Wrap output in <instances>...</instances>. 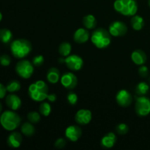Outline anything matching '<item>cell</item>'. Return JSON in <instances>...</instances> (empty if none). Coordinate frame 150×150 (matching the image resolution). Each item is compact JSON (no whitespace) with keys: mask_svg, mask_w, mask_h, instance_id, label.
Listing matches in <instances>:
<instances>
[{"mask_svg":"<svg viewBox=\"0 0 150 150\" xmlns=\"http://www.w3.org/2000/svg\"><path fill=\"white\" fill-rule=\"evenodd\" d=\"M117 142V136L114 133H108L101 139V146L105 149H111Z\"/></svg>","mask_w":150,"mask_h":150,"instance_id":"cell-17","label":"cell"},{"mask_svg":"<svg viewBox=\"0 0 150 150\" xmlns=\"http://www.w3.org/2000/svg\"><path fill=\"white\" fill-rule=\"evenodd\" d=\"M130 23H131L132 27L134 30L139 31L143 29V27L144 26V20L142 16L134 15L132 17Z\"/></svg>","mask_w":150,"mask_h":150,"instance_id":"cell-21","label":"cell"},{"mask_svg":"<svg viewBox=\"0 0 150 150\" xmlns=\"http://www.w3.org/2000/svg\"><path fill=\"white\" fill-rule=\"evenodd\" d=\"M114 10L125 16H133L138 11L136 0H116L114 3Z\"/></svg>","mask_w":150,"mask_h":150,"instance_id":"cell-5","label":"cell"},{"mask_svg":"<svg viewBox=\"0 0 150 150\" xmlns=\"http://www.w3.org/2000/svg\"><path fill=\"white\" fill-rule=\"evenodd\" d=\"M7 92V88L2 83H0V99H2L5 97Z\"/></svg>","mask_w":150,"mask_h":150,"instance_id":"cell-35","label":"cell"},{"mask_svg":"<svg viewBox=\"0 0 150 150\" xmlns=\"http://www.w3.org/2000/svg\"><path fill=\"white\" fill-rule=\"evenodd\" d=\"M22 136L18 132H13L8 136L7 143L12 148H18L22 143Z\"/></svg>","mask_w":150,"mask_h":150,"instance_id":"cell-16","label":"cell"},{"mask_svg":"<svg viewBox=\"0 0 150 150\" xmlns=\"http://www.w3.org/2000/svg\"><path fill=\"white\" fill-rule=\"evenodd\" d=\"M16 71L21 78L28 79L31 78L34 73V64L29 60L23 59L16 64Z\"/></svg>","mask_w":150,"mask_h":150,"instance_id":"cell-6","label":"cell"},{"mask_svg":"<svg viewBox=\"0 0 150 150\" xmlns=\"http://www.w3.org/2000/svg\"><path fill=\"white\" fill-rule=\"evenodd\" d=\"M13 39V34L10 30L7 29H0V41L4 44L11 42Z\"/></svg>","mask_w":150,"mask_h":150,"instance_id":"cell-23","label":"cell"},{"mask_svg":"<svg viewBox=\"0 0 150 150\" xmlns=\"http://www.w3.org/2000/svg\"><path fill=\"white\" fill-rule=\"evenodd\" d=\"M135 110L139 117H146L150 114V99L144 96L136 98Z\"/></svg>","mask_w":150,"mask_h":150,"instance_id":"cell-7","label":"cell"},{"mask_svg":"<svg viewBox=\"0 0 150 150\" xmlns=\"http://www.w3.org/2000/svg\"><path fill=\"white\" fill-rule=\"evenodd\" d=\"M21 131L23 133L24 136H32L35 134V128L32 123L30 122H24L21 127Z\"/></svg>","mask_w":150,"mask_h":150,"instance_id":"cell-22","label":"cell"},{"mask_svg":"<svg viewBox=\"0 0 150 150\" xmlns=\"http://www.w3.org/2000/svg\"><path fill=\"white\" fill-rule=\"evenodd\" d=\"M149 90V86L147 83L144 81L140 82L137 84L136 87V93L139 96H144Z\"/></svg>","mask_w":150,"mask_h":150,"instance_id":"cell-25","label":"cell"},{"mask_svg":"<svg viewBox=\"0 0 150 150\" xmlns=\"http://www.w3.org/2000/svg\"><path fill=\"white\" fill-rule=\"evenodd\" d=\"M131 59L137 65H143L146 62L147 57L144 51L142 50H135L131 54Z\"/></svg>","mask_w":150,"mask_h":150,"instance_id":"cell-18","label":"cell"},{"mask_svg":"<svg viewBox=\"0 0 150 150\" xmlns=\"http://www.w3.org/2000/svg\"><path fill=\"white\" fill-rule=\"evenodd\" d=\"M45 59H44L43 56L42 55H38L32 59V64L35 66V67H40L43 64Z\"/></svg>","mask_w":150,"mask_h":150,"instance_id":"cell-31","label":"cell"},{"mask_svg":"<svg viewBox=\"0 0 150 150\" xmlns=\"http://www.w3.org/2000/svg\"><path fill=\"white\" fill-rule=\"evenodd\" d=\"M91 41L95 47L100 49H103L109 46L111 44V34L103 28H98L92 34Z\"/></svg>","mask_w":150,"mask_h":150,"instance_id":"cell-4","label":"cell"},{"mask_svg":"<svg viewBox=\"0 0 150 150\" xmlns=\"http://www.w3.org/2000/svg\"><path fill=\"white\" fill-rule=\"evenodd\" d=\"M61 83L64 88L69 90L75 89L78 84V79L73 73H65L62 76Z\"/></svg>","mask_w":150,"mask_h":150,"instance_id":"cell-11","label":"cell"},{"mask_svg":"<svg viewBox=\"0 0 150 150\" xmlns=\"http://www.w3.org/2000/svg\"><path fill=\"white\" fill-rule=\"evenodd\" d=\"M5 102L8 108L13 111H17L21 106V100L15 94H10L7 95L5 99Z\"/></svg>","mask_w":150,"mask_h":150,"instance_id":"cell-14","label":"cell"},{"mask_svg":"<svg viewBox=\"0 0 150 150\" xmlns=\"http://www.w3.org/2000/svg\"><path fill=\"white\" fill-rule=\"evenodd\" d=\"M54 146L57 149H62L64 146H66V141L65 139H63V138H59V139H57L56 141L55 144H54Z\"/></svg>","mask_w":150,"mask_h":150,"instance_id":"cell-33","label":"cell"},{"mask_svg":"<svg viewBox=\"0 0 150 150\" xmlns=\"http://www.w3.org/2000/svg\"><path fill=\"white\" fill-rule=\"evenodd\" d=\"M72 51L71 44L67 42H63L59 46V53L63 57H67L70 55Z\"/></svg>","mask_w":150,"mask_h":150,"instance_id":"cell-24","label":"cell"},{"mask_svg":"<svg viewBox=\"0 0 150 150\" xmlns=\"http://www.w3.org/2000/svg\"><path fill=\"white\" fill-rule=\"evenodd\" d=\"M139 74L142 78L147 77L148 74H149V70H148L147 67H146V66H142L139 69Z\"/></svg>","mask_w":150,"mask_h":150,"instance_id":"cell-34","label":"cell"},{"mask_svg":"<svg viewBox=\"0 0 150 150\" xmlns=\"http://www.w3.org/2000/svg\"><path fill=\"white\" fill-rule=\"evenodd\" d=\"M28 94L31 99L34 101L41 102L47 99L48 95V86L43 81H37L29 86Z\"/></svg>","mask_w":150,"mask_h":150,"instance_id":"cell-1","label":"cell"},{"mask_svg":"<svg viewBox=\"0 0 150 150\" xmlns=\"http://www.w3.org/2000/svg\"><path fill=\"white\" fill-rule=\"evenodd\" d=\"M64 63L70 70L73 71L80 70L83 67V59L79 55H69L64 59Z\"/></svg>","mask_w":150,"mask_h":150,"instance_id":"cell-8","label":"cell"},{"mask_svg":"<svg viewBox=\"0 0 150 150\" xmlns=\"http://www.w3.org/2000/svg\"><path fill=\"white\" fill-rule=\"evenodd\" d=\"M47 99L52 103L55 102V101L57 100V95H56L55 94H50V95L48 94V97H47Z\"/></svg>","mask_w":150,"mask_h":150,"instance_id":"cell-36","label":"cell"},{"mask_svg":"<svg viewBox=\"0 0 150 150\" xmlns=\"http://www.w3.org/2000/svg\"><path fill=\"white\" fill-rule=\"evenodd\" d=\"M27 119L29 122H30L32 124H37L41 120L40 114L37 111H31L27 114Z\"/></svg>","mask_w":150,"mask_h":150,"instance_id":"cell-28","label":"cell"},{"mask_svg":"<svg viewBox=\"0 0 150 150\" xmlns=\"http://www.w3.org/2000/svg\"><path fill=\"white\" fill-rule=\"evenodd\" d=\"M46 78L51 83H57L60 79L59 70L57 67H51L47 72Z\"/></svg>","mask_w":150,"mask_h":150,"instance_id":"cell-19","label":"cell"},{"mask_svg":"<svg viewBox=\"0 0 150 150\" xmlns=\"http://www.w3.org/2000/svg\"><path fill=\"white\" fill-rule=\"evenodd\" d=\"M67 100L69 104L75 105L78 102V95L75 92H70L67 95Z\"/></svg>","mask_w":150,"mask_h":150,"instance_id":"cell-30","label":"cell"},{"mask_svg":"<svg viewBox=\"0 0 150 150\" xmlns=\"http://www.w3.org/2000/svg\"><path fill=\"white\" fill-rule=\"evenodd\" d=\"M116 100L119 105L126 108L131 105L132 101H133V97L127 90L121 89L116 95Z\"/></svg>","mask_w":150,"mask_h":150,"instance_id":"cell-10","label":"cell"},{"mask_svg":"<svg viewBox=\"0 0 150 150\" xmlns=\"http://www.w3.org/2000/svg\"><path fill=\"white\" fill-rule=\"evenodd\" d=\"M32 46L31 42L26 39H17L13 40L10 45V51L13 57L23 59L31 53Z\"/></svg>","mask_w":150,"mask_h":150,"instance_id":"cell-2","label":"cell"},{"mask_svg":"<svg viewBox=\"0 0 150 150\" xmlns=\"http://www.w3.org/2000/svg\"><path fill=\"white\" fill-rule=\"evenodd\" d=\"M82 23L84 27L87 29H95L97 26V20L95 17L92 15H86L83 18Z\"/></svg>","mask_w":150,"mask_h":150,"instance_id":"cell-20","label":"cell"},{"mask_svg":"<svg viewBox=\"0 0 150 150\" xmlns=\"http://www.w3.org/2000/svg\"><path fill=\"white\" fill-rule=\"evenodd\" d=\"M148 4H149V6L150 7V0H149V1H148Z\"/></svg>","mask_w":150,"mask_h":150,"instance_id":"cell-39","label":"cell"},{"mask_svg":"<svg viewBox=\"0 0 150 150\" xmlns=\"http://www.w3.org/2000/svg\"><path fill=\"white\" fill-rule=\"evenodd\" d=\"M89 39V32L87 29L79 28L73 35V40L76 43L82 44L87 42Z\"/></svg>","mask_w":150,"mask_h":150,"instance_id":"cell-15","label":"cell"},{"mask_svg":"<svg viewBox=\"0 0 150 150\" xmlns=\"http://www.w3.org/2000/svg\"><path fill=\"white\" fill-rule=\"evenodd\" d=\"M82 135V130L79 126L70 125L65 130V137L71 142H77Z\"/></svg>","mask_w":150,"mask_h":150,"instance_id":"cell-13","label":"cell"},{"mask_svg":"<svg viewBox=\"0 0 150 150\" xmlns=\"http://www.w3.org/2000/svg\"><path fill=\"white\" fill-rule=\"evenodd\" d=\"M1 111H2V105H1V103H0V114H1Z\"/></svg>","mask_w":150,"mask_h":150,"instance_id":"cell-37","label":"cell"},{"mask_svg":"<svg viewBox=\"0 0 150 150\" xmlns=\"http://www.w3.org/2000/svg\"><path fill=\"white\" fill-rule=\"evenodd\" d=\"M92 118V114L89 110L81 109L76 112L75 115V120L81 125H86L89 124Z\"/></svg>","mask_w":150,"mask_h":150,"instance_id":"cell-12","label":"cell"},{"mask_svg":"<svg viewBox=\"0 0 150 150\" xmlns=\"http://www.w3.org/2000/svg\"><path fill=\"white\" fill-rule=\"evenodd\" d=\"M39 111L40 114L43 115L44 117H48L51 112V105L48 103L42 102L40 105Z\"/></svg>","mask_w":150,"mask_h":150,"instance_id":"cell-27","label":"cell"},{"mask_svg":"<svg viewBox=\"0 0 150 150\" xmlns=\"http://www.w3.org/2000/svg\"><path fill=\"white\" fill-rule=\"evenodd\" d=\"M10 62H11V58L10 56L7 55V54H4L0 57V64L2 66L7 67V66L10 65Z\"/></svg>","mask_w":150,"mask_h":150,"instance_id":"cell-32","label":"cell"},{"mask_svg":"<svg viewBox=\"0 0 150 150\" xmlns=\"http://www.w3.org/2000/svg\"><path fill=\"white\" fill-rule=\"evenodd\" d=\"M21 83L18 81L17 80H12L9 82L6 86L7 88V91L10 93H15V92H18L21 89Z\"/></svg>","mask_w":150,"mask_h":150,"instance_id":"cell-26","label":"cell"},{"mask_svg":"<svg viewBox=\"0 0 150 150\" xmlns=\"http://www.w3.org/2000/svg\"><path fill=\"white\" fill-rule=\"evenodd\" d=\"M115 129L117 133L120 135H125L129 131L128 125L125 123H120V124L117 125Z\"/></svg>","mask_w":150,"mask_h":150,"instance_id":"cell-29","label":"cell"},{"mask_svg":"<svg viewBox=\"0 0 150 150\" xmlns=\"http://www.w3.org/2000/svg\"><path fill=\"white\" fill-rule=\"evenodd\" d=\"M108 32L114 37H122L126 35L127 32V25L122 21H116L110 24Z\"/></svg>","mask_w":150,"mask_h":150,"instance_id":"cell-9","label":"cell"},{"mask_svg":"<svg viewBox=\"0 0 150 150\" xmlns=\"http://www.w3.org/2000/svg\"><path fill=\"white\" fill-rule=\"evenodd\" d=\"M149 83H150V79H149Z\"/></svg>","mask_w":150,"mask_h":150,"instance_id":"cell-40","label":"cell"},{"mask_svg":"<svg viewBox=\"0 0 150 150\" xmlns=\"http://www.w3.org/2000/svg\"><path fill=\"white\" fill-rule=\"evenodd\" d=\"M1 20H2V14H1V13L0 12V22H1Z\"/></svg>","mask_w":150,"mask_h":150,"instance_id":"cell-38","label":"cell"},{"mask_svg":"<svg viewBox=\"0 0 150 150\" xmlns=\"http://www.w3.org/2000/svg\"><path fill=\"white\" fill-rule=\"evenodd\" d=\"M20 116L15 112V111H5L0 116V124L3 128L8 131H13L20 126Z\"/></svg>","mask_w":150,"mask_h":150,"instance_id":"cell-3","label":"cell"}]
</instances>
